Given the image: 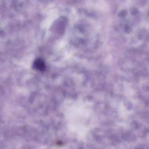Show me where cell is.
<instances>
[{"label":"cell","mask_w":149,"mask_h":149,"mask_svg":"<svg viewBox=\"0 0 149 149\" xmlns=\"http://www.w3.org/2000/svg\"><path fill=\"white\" fill-rule=\"evenodd\" d=\"M34 66L36 69L40 70H43L45 69V65L44 62L41 59H37L35 62Z\"/></svg>","instance_id":"1"}]
</instances>
